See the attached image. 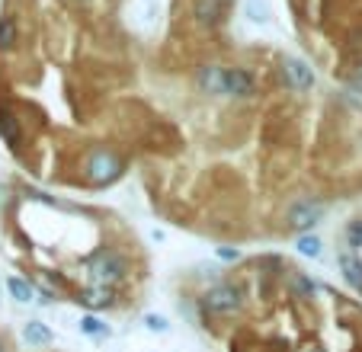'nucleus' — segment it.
Instances as JSON below:
<instances>
[{
    "instance_id": "obj_1",
    "label": "nucleus",
    "mask_w": 362,
    "mask_h": 352,
    "mask_svg": "<svg viewBox=\"0 0 362 352\" xmlns=\"http://www.w3.org/2000/svg\"><path fill=\"white\" fill-rule=\"evenodd\" d=\"M83 176L90 186H110L122 176V160L106 148H93L83 157Z\"/></svg>"
},
{
    "instance_id": "obj_2",
    "label": "nucleus",
    "mask_w": 362,
    "mask_h": 352,
    "mask_svg": "<svg viewBox=\"0 0 362 352\" xmlns=\"http://www.w3.org/2000/svg\"><path fill=\"white\" fill-rule=\"evenodd\" d=\"M129 266H125V257L116 250H100L93 259L87 263V276L93 285H103V288H112L116 282H122Z\"/></svg>"
},
{
    "instance_id": "obj_3",
    "label": "nucleus",
    "mask_w": 362,
    "mask_h": 352,
    "mask_svg": "<svg viewBox=\"0 0 362 352\" xmlns=\"http://www.w3.org/2000/svg\"><path fill=\"white\" fill-rule=\"evenodd\" d=\"M205 314H218V317H228V314H238L240 311V291L234 285H212V288L205 291L202 298H199Z\"/></svg>"
},
{
    "instance_id": "obj_4",
    "label": "nucleus",
    "mask_w": 362,
    "mask_h": 352,
    "mask_svg": "<svg viewBox=\"0 0 362 352\" xmlns=\"http://www.w3.org/2000/svg\"><path fill=\"white\" fill-rule=\"evenodd\" d=\"M324 211H327V205L324 202H317V199H301V202H295L292 209H288L286 224L292 230H298V234H308V230L324 218Z\"/></svg>"
},
{
    "instance_id": "obj_5",
    "label": "nucleus",
    "mask_w": 362,
    "mask_h": 352,
    "mask_svg": "<svg viewBox=\"0 0 362 352\" xmlns=\"http://www.w3.org/2000/svg\"><path fill=\"white\" fill-rule=\"evenodd\" d=\"M282 74H286V83L292 90L315 87V71H311L308 61H301V58H286V61H282Z\"/></svg>"
},
{
    "instance_id": "obj_6",
    "label": "nucleus",
    "mask_w": 362,
    "mask_h": 352,
    "mask_svg": "<svg viewBox=\"0 0 362 352\" xmlns=\"http://www.w3.org/2000/svg\"><path fill=\"white\" fill-rule=\"evenodd\" d=\"M257 83H253V74L247 68H225V93L238 96V100H250Z\"/></svg>"
},
{
    "instance_id": "obj_7",
    "label": "nucleus",
    "mask_w": 362,
    "mask_h": 352,
    "mask_svg": "<svg viewBox=\"0 0 362 352\" xmlns=\"http://www.w3.org/2000/svg\"><path fill=\"white\" fill-rule=\"evenodd\" d=\"M196 87L209 96L225 93V68H218V64H205V68H199Z\"/></svg>"
},
{
    "instance_id": "obj_8",
    "label": "nucleus",
    "mask_w": 362,
    "mask_h": 352,
    "mask_svg": "<svg viewBox=\"0 0 362 352\" xmlns=\"http://www.w3.org/2000/svg\"><path fill=\"white\" fill-rule=\"evenodd\" d=\"M192 16L202 26H215L225 16V0H192Z\"/></svg>"
},
{
    "instance_id": "obj_9",
    "label": "nucleus",
    "mask_w": 362,
    "mask_h": 352,
    "mask_svg": "<svg viewBox=\"0 0 362 352\" xmlns=\"http://www.w3.org/2000/svg\"><path fill=\"white\" fill-rule=\"evenodd\" d=\"M0 138H4V144H10V148H20V141H23V129H20V119H16L13 112H0Z\"/></svg>"
},
{
    "instance_id": "obj_10",
    "label": "nucleus",
    "mask_w": 362,
    "mask_h": 352,
    "mask_svg": "<svg viewBox=\"0 0 362 352\" xmlns=\"http://www.w3.org/2000/svg\"><path fill=\"white\" fill-rule=\"evenodd\" d=\"M77 301H81L83 307H90V311L110 307V305H112V288H103V285H93V288L81 291V295H77Z\"/></svg>"
},
{
    "instance_id": "obj_11",
    "label": "nucleus",
    "mask_w": 362,
    "mask_h": 352,
    "mask_svg": "<svg viewBox=\"0 0 362 352\" xmlns=\"http://www.w3.org/2000/svg\"><path fill=\"white\" fill-rule=\"evenodd\" d=\"M340 269H343V278H346V282L359 291L362 288V266H359V259L353 257V250H343L340 253Z\"/></svg>"
},
{
    "instance_id": "obj_12",
    "label": "nucleus",
    "mask_w": 362,
    "mask_h": 352,
    "mask_svg": "<svg viewBox=\"0 0 362 352\" xmlns=\"http://www.w3.org/2000/svg\"><path fill=\"white\" fill-rule=\"evenodd\" d=\"M23 339H26L29 346H48L52 343V330H48L42 320H29V324L23 327Z\"/></svg>"
},
{
    "instance_id": "obj_13",
    "label": "nucleus",
    "mask_w": 362,
    "mask_h": 352,
    "mask_svg": "<svg viewBox=\"0 0 362 352\" xmlns=\"http://www.w3.org/2000/svg\"><path fill=\"white\" fill-rule=\"evenodd\" d=\"M7 288H10V295H13V301H20V305H29V301H35V288L26 282V278L10 276L7 278Z\"/></svg>"
},
{
    "instance_id": "obj_14",
    "label": "nucleus",
    "mask_w": 362,
    "mask_h": 352,
    "mask_svg": "<svg viewBox=\"0 0 362 352\" xmlns=\"http://www.w3.org/2000/svg\"><path fill=\"white\" fill-rule=\"evenodd\" d=\"M288 288H292L295 298H311V295H315V282H311L305 272H298V269L288 272Z\"/></svg>"
},
{
    "instance_id": "obj_15",
    "label": "nucleus",
    "mask_w": 362,
    "mask_h": 352,
    "mask_svg": "<svg viewBox=\"0 0 362 352\" xmlns=\"http://www.w3.org/2000/svg\"><path fill=\"white\" fill-rule=\"evenodd\" d=\"M16 45V20L13 16H4L0 20V52H10Z\"/></svg>"
},
{
    "instance_id": "obj_16",
    "label": "nucleus",
    "mask_w": 362,
    "mask_h": 352,
    "mask_svg": "<svg viewBox=\"0 0 362 352\" xmlns=\"http://www.w3.org/2000/svg\"><path fill=\"white\" fill-rule=\"evenodd\" d=\"M81 333H90V336H110V327L103 324L100 317L87 314V317H81Z\"/></svg>"
},
{
    "instance_id": "obj_17",
    "label": "nucleus",
    "mask_w": 362,
    "mask_h": 352,
    "mask_svg": "<svg viewBox=\"0 0 362 352\" xmlns=\"http://www.w3.org/2000/svg\"><path fill=\"white\" fill-rule=\"evenodd\" d=\"M298 253L301 257H321V240L315 234H301L298 237Z\"/></svg>"
},
{
    "instance_id": "obj_18",
    "label": "nucleus",
    "mask_w": 362,
    "mask_h": 352,
    "mask_svg": "<svg viewBox=\"0 0 362 352\" xmlns=\"http://www.w3.org/2000/svg\"><path fill=\"white\" fill-rule=\"evenodd\" d=\"M346 247H349V250H359V247H362V218L349 221V228H346Z\"/></svg>"
},
{
    "instance_id": "obj_19",
    "label": "nucleus",
    "mask_w": 362,
    "mask_h": 352,
    "mask_svg": "<svg viewBox=\"0 0 362 352\" xmlns=\"http://www.w3.org/2000/svg\"><path fill=\"white\" fill-rule=\"evenodd\" d=\"M144 327H148V330H158V333H167V330H170L167 317H158V314H148V317H144Z\"/></svg>"
},
{
    "instance_id": "obj_20",
    "label": "nucleus",
    "mask_w": 362,
    "mask_h": 352,
    "mask_svg": "<svg viewBox=\"0 0 362 352\" xmlns=\"http://www.w3.org/2000/svg\"><path fill=\"white\" fill-rule=\"evenodd\" d=\"M247 10H250L253 20H267V7H263V4H257V0H250V4H247Z\"/></svg>"
},
{
    "instance_id": "obj_21",
    "label": "nucleus",
    "mask_w": 362,
    "mask_h": 352,
    "mask_svg": "<svg viewBox=\"0 0 362 352\" xmlns=\"http://www.w3.org/2000/svg\"><path fill=\"white\" fill-rule=\"evenodd\" d=\"M218 257L225 259V263H234V259H238L240 253H238V250H231V247H218Z\"/></svg>"
},
{
    "instance_id": "obj_22",
    "label": "nucleus",
    "mask_w": 362,
    "mask_h": 352,
    "mask_svg": "<svg viewBox=\"0 0 362 352\" xmlns=\"http://www.w3.org/2000/svg\"><path fill=\"white\" fill-rule=\"evenodd\" d=\"M0 352H4V346H0Z\"/></svg>"
},
{
    "instance_id": "obj_23",
    "label": "nucleus",
    "mask_w": 362,
    "mask_h": 352,
    "mask_svg": "<svg viewBox=\"0 0 362 352\" xmlns=\"http://www.w3.org/2000/svg\"><path fill=\"white\" fill-rule=\"evenodd\" d=\"M359 295H362V288H359Z\"/></svg>"
}]
</instances>
